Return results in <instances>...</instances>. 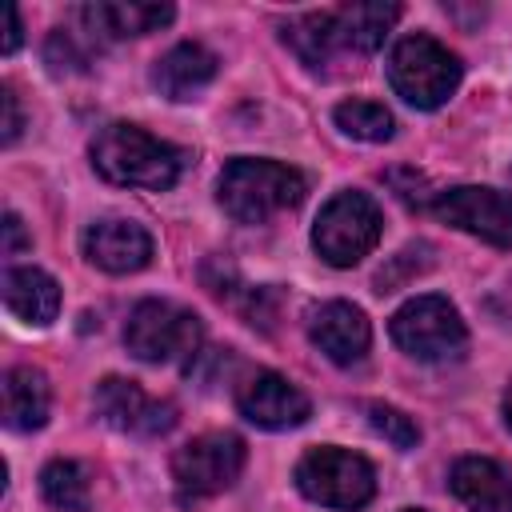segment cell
<instances>
[{
    "label": "cell",
    "instance_id": "20",
    "mask_svg": "<svg viewBox=\"0 0 512 512\" xmlns=\"http://www.w3.org/2000/svg\"><path fill=\"white\" fill-rule=\"evenodd\" d=\"M336 16H340V28L348 36V48L352 52H372V48L384 44L400 8L396 4H344V8H336Z\"/></svg>",
    "mask_w": 512,
    "mask_h": 512
},
{
    "label": "cell",
    "instance_id": "3",
    "mask_svg": "<svg viewBox=\"0 0 512 512\" xmlns=\"http://www.w3.org/2000/svg\"><path fill=\"white\" fill-rule=\"evenodd\" d=\"M460 60L456 52H448L440 40L416 32L396 40L392 56H388V80L396 88L400 100H408L412 108H440L456 88H460Z\"/></svg>",
    "mask_w": 512,
    "mask_h": 512
},
{
    "label": "cell",
    "instance_id": "10",
    "mask_svg": "<svg viewBox=\"0 0 512 512\" xmlns=\"http://www.w3.org/2000/svg\"><path fill=\"white\" fill-rule=\"evenodd\" d=\"M92 404L108 428L128 436H164L176 424V408L168 400L148 396L136 380L124 376H104L92 392Z\"/></svg>",
    "mask_w": 512,
    "mask_h": 512
},
{
    "label": "cell",
    "instance_id": "28",
    "mask_svg": "<svg viewBox=\"0 0 512 512\" xmlns=\"http://www.w3.org/2000/svg\"><path fill=\"white\" fill-rule=\"evenodd\" d=\"M408 512H420V508H408Z\"/></svg>",
    "mask_w": 512,
    "mask_h": 512
},
{
    "label": "cell",
    "instance_id": "13",
    "mask_svg": "<svg viewBox=\"0 0 512 512\" xmlns=\"http://www.w3.org/2000/svg\"><path fill=\"white\" fill-rule=\"evenodd\" d=\"M308 336L332 364H356V360H364V352L372 344V328H368L364 312L348 300L320 304L308 320Z\"/></svg>",
    "mask_w": 512,
    "mask_h": 512
},
{
    "label": "cell",
    "instance_id": "12",
    "mask_svg": "<svg viewBox=\"0 0 512 512\" xmlns=\"http://www.w3.org/2000/svg\"><path fill=\"white\" fill-rule=\"evenodd\" d=\"M84 256L88 264L124 276V272H140L152 260V236L124 216H108L84 228Z\"/></svg>",
    "mask_w": 512,
    "mask_h": 512
},
{
    "label": "cell",
    "instance_id": "26",
    "mask_svg": "<svg viewBox=\"0 0 512 512\" xmlns=\"http://www.w3.org/2000/svg\"><path fill=\"white\" fill-rule=\"evenodd\" d=\"M4 20H8V32H4V56H12V52L20 48V32H24V28H20V12L8 4V8H4Z\"/></svg>",
    "mask_w": 512,
    "mask_h": 512
},
{
    "label": "cell",
    "instance_id": "1",
    "mask_svg": "<svg viewBox=\"0 0 512 512\" xmlns=\"http://www.w3.org/2000/svg\"><path fill=\"white\" fill-rule=\"evenodd\" d=\"M92 164L112 184L160 192L176 184L184 168V152L136 124H104L92 140Z\"/></svg>",
    "mask_w": 512,
    "mask_h": 512
},
{
    "label": "cell",
    "instance_id": "14",
    "mask_svg": "<svg viewBox=\"0 0 512 512\" xmlns=\"http://www.w3.org/2000/svg\"><path fill=\"white\" fill-rule=\"evenodd\" d=\"M448 484L468 504V512H512V476L488 456L456 460Z\"/></svg>",
    "mask_w": 512,
    "mask_h": 512
},
{
    "label": "cell",
    "instance_id": "24",
    "mask_svg": "<svg viewBox=\"0 0 512 512\" xmlns=\"http://www.w3.org/2000/svg\"><path fill=\"white\" fill-rule=\"evenodd\" d=\"M0 104H4V144H12L20 136V104H16L12 84L0 88Z\"/></svg>",
    "mask_w": 512,
    "mask_h": 512
},
{
    "label": "cell",
    "instance_id": "9",
    "mask_svg": "<svg viewBox=\"0 0 512 512\" xmlns=\"http://www.w3.org/2000/svg\"><path fill=\"white\" fill-rule=\"evenodd\" d=\"M432 212L444 224H452L468 236H480L492 248H512V192L460 184V188L440 192L432 200Z\"/></svg>",
    "mask_w": 512,
    "mask_h": 512
},
{
    "label": "cell",
    "instance_id": "22",
    "mask_svg": "<svg viewBox=\"0 0 512 512\" xmlns=\"http://www.w3.org/2000/svg\"><path fill=\"white\" fill-rule=\"evenodd\" d=\"M332 116H336V128L356 140H372V144L392 140V112L376 100H344L336 104Z\"/></svg>",
    "mask_w": 512,
    "mask_h": 512
},
{
    "label": "cell",
    "instance_id": "23",
    "mask_svg": "<svg viewBox=\"0 0 512 512\" xmlns=\"http://www.w3.org/2000/svg\"><path fill=\"white\" fill-rule=\"evenodd\" d=\"M368 420H372V428L384 436V440H392L396 448H416V440H420V428L412 424V416H404L400 408H392V404H368Z\"/></svg>",
    "mask_w": 512,
    "mask_h": 512
},
{
    "label": "cell",
    "instance_id": "19",
    "mask_svg": "<svg viewBox=\"0 0 512 512\" xmlns=\"http://www.w3.org/2000/svg\"><path fill=\"white\" fill-rule=\"evenodd\" d=\"M48 408H52V388L44 380L40 368H8L4 376V424L12 432H32L48 420Z\"/></svg>",
    "mask_w": 512,
    "mask_h": 512
},
{
    "label": "cell",
    "instance_id": "21",
    "mask_svg": "<svg viewBox=\"0 0 512 512\" xmlns=\"http://www.w3.org/2000/svg\"><path fill=\"white\" fill-rule=\"evenodd\" d=\"M40 492L52 508H64V512H88L92 508V484H88L84 464H76V460H52L40 472Z\"/></svg>",
    "mask_w": 512,
    "mask_h": 512
},
{
    "label": "cell",
    "instance_id": "18",
    "mask_svg": "<svg viewBox=\"0 0 512 512\" xmlns=\"http://www.w3.org/2000/svg\"><path fill=\"white\" fill-rule=\"evenodd\" d=\"M4 308L24 324H52L60 312V284L44 268H8L4 272Z\"/></svg>",
    "mask_w": 512,
    "mask_h": 512
},
{
    "label": "cell",
    "instance_id": "6",
    "mask_svg": "<svg viewBox=\"0 0 512 512\" xmlns=\"http://www.w3.org/2000/svg\"><path fill=\"white\" fill-rule=\"evenodd\" d=\"M380 228H384L380 208L364 192H336L316 216L312 248L332 268H352L376 248Z\"/></svg>",
    "mask_w": 512,
    "mask_h": 512
},
{
    "label": "cell",
    "instance_id": "27",
    "mask_svg": "<svg viewBox=\"0 0 512 512\" xmlns=\"http://www.w3.org/2000/svg\"><path fill=\"white\" fill-rule=\"evenodd\" d=\"M504 420H508V428H512V384H508V392H504Z\"/></svg>",
    "mask_w": 512,
    "mask_h": 512
},
{
    "label": "cell",
    "instance_id": "25",
    "mask_svg": "<svg viewBox=\"0 0 512 512\" xmlns=\"http://www.w3.org/2000/svg\"><path fill=\"white\" fill-rule=\"evenodd\" d=\"M24 244H28L24 224H20V216H16V212H8V216H4V252H8V256H16Z\"/></svg>",
    "mask_w": 512,
    "mask_h": 512
},
{
    "label": "cell",
    "instance_id": "17",
    "mask_svg": "<svg viewBox=\"0 0 512 512\" xmlns=\"http://www.w3.org/2000/svg\"><path fill=\"white\" fill-rule=\"evenodd\" d=\"M284 44L296 52V60L304 68H328L336 56L352 52L348 48V36L340 28L336 8L332 12H304V16L288 20L284 24Z\"/></svg>",
    "mask_w": 512,
    "mask_h": 512
},
{
    "label": "cell",
    "instance_id": "4",
    "mask_svg": "<svg viewBox=\"0 0 512 512\" xmlns=\"http://www.w3.org/2000/svg\"><path fill=\"white\" fill-rule=\"evenodd\" d=\"M200 340H204L200 316L172 300H140L124 324V344L144 364L188 360V356H196Z\"/></svg>",
    "mask_w": 512,
    "mask_h": 512
},
{
    "label": "cell",
    "instance_id": "2",
    "mask_svg": "<svg viewBox=\"0 0 512 512\" xmlns=\"http://www.w3.org/2000/svg\"><path fill=\"white\" fill-rule=\"evenodd\" d=\"M304 192H308V180L300 168L276 164V160H248V156L232 160L216 184V200L236 224H264L276 212L296 208Z\"/></svg>",
    "mask_w": 512,
    "mask_h": 512
},
{
    "label": "cell",
    "instance_id": "11",
    "mask_svg": "<svg viewBox=\"0 0 512 512\" xmlns=\"http://www.w3.org/2000/svg\"><path fill=\"white\" fill-rule=\"evenodd\" d=\"M236 408H240L244 420H252L256 428H268V432L296 428L312 412L308 396L292 380H284L280 372H256V376H248L236 388Z\"/></svg>",
    "mask_w": 512,
    "mask_h": 512
},
{
    "label": "cell",
    "instance_id": "16",
    "mask_svg": "<svg viewBox=\"0 0 512 512\" xmlns=\"http://www.w3.org/2000/svg\"><path fill=\"white\" fill-rule=\"evenodd\" d=\"M212 76H216V56L192 40L168 48L152 68V84L168 100H192L196 92H204L212 84Z\"/></svg>",
    "mask_w": 512,
    "mask_h": 512
},
{
    "label": "cell",
    "instance_id": "15",
    "mask_svg": "<svg viewBox=\"0 0 512 512\" xmlns=\"http://www.w3.org/2000/svg\"><path fill=\"white\" fill-rule=\"evenodd\" d=\"M80 20L92 36L100 40H128V36H144L156 32L172 20V4H124V0H100V4H84Z\"/></svg>",
    "mask_w": 512,
    "mask_h": 512
},
{
    "label": "cell",
    "instance_id": "5",
    "mask_svg": "<svg viewBox=\"0 0 512 512\" xmlns=\"http://www.w3.org/2000/svg\"><path fill=\"white\" fill-rule=\"evenodd\" d=\"M296 488L324 508L356 512L376 496V472L360 452L324 444L304 452V460L296 464Z\"/></svg>",
    "mask_w": 512,
    "mask_h": 512
},
{
    "label": "cell",
    "instance_id": "7",
    "mask_svg": "<svg viewBox=\"0 0 512 512\" xmlns=\"http://www.w3.org/2000/svg\"><path fill=\"white\" fill-rule=\"evenodd\" d=\"M388 332H392L400 352H408L416 360H428V364L456 360L468 348V328H464L460 312L444 296H416V300H408L404 308H396Z\"/></svg>",
    "mask_w": 512,
    "mask_h": 512
},
{
    "label": "cell",
    "instance_id": "8",
    "mask_svg": "<svg viewBox=\"0 0 512 512\" xmlns=\"http://www.w3.org/2000/svg\"><path fill=\"white\" fill-rule=\"evenodd\" d=\"M240 468H244V440L236 432H204L172 456L176 500L200 504V500L232 488Z\"/></svg>",
    "mask_w": 512,
    "mask_h": 512
}]
</instances>
